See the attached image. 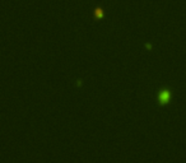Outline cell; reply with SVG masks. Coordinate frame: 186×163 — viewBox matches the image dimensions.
I'll return each mask as SVG.
<instances>
[{
    "mask_svg": "<svg viewBox=\"0 0 186 163\" xmlns=\"http://www.w3.org/2000/svg\"><path fill=\"white\" fill-rule=\"evenodd\" d=\"M103 15H105V13H103V9L102 8L97 7L96 9H94V17H96L97 19H102Z\"/></svg>",
    "mask_w": 186,
    "mask_h": 163,
    "instance_id": "2",
    "label": "cell"
},
{
    "mask_svg": "<svg viewBox=\"0 0 186 163\" xmlns=\"http://www.w3.org/2000/svg\"><path fill=\"white\" fill-rule=\"evenodd\" d=\"M171 98V92L170 89L167 88H164L159 92V96H158V101H159V103L161 105H167L168 103V101Z\"/></svg>",
    "mask_w": 186,
    "mask_h": 163,
    "instance_id": "1",
    "label": "cell"
}]
</instances>
